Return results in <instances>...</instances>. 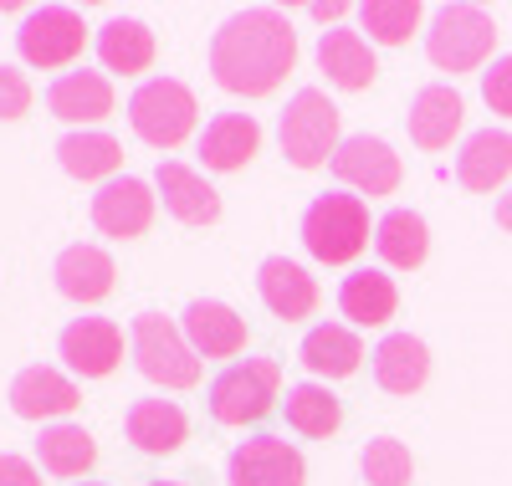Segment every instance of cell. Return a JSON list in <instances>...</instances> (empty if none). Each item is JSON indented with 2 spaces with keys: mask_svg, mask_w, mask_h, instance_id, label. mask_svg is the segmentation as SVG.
I'll return each mask as SVG.
<instances>
[{
  "mask_svg": "<svg viewBox=\"0 0 512 486\" xmlns=\"http://www.w3.org/2000/svg\"><path fill=\"white\" fill-rule=\"evenodd\" d=\"M359 466H364L369 486H410L415 481V456L395 435H374L364 446V456H359Z\"/></svg>",
  "mask_w": 512,
  "mask_h": 486,
  "instance_id": "33",
  "label": "cell"
},
{
  "mask_svg": "<svg viewBox=\"0 0 512 486\" xmlns=\"http://www.w3.org/2000/svg\"><path fill=\"white\" fill-rule=\"evenodd\" d=\"M297 67V31L277 6H246L210 36V77L236 98H272Z\"/></svg>",
  "mask_w": 512,
  "mask_h": 486,
  "instance_id": "1",
  "label": "cell"
},
{
  "mask_svg": "<svg viewBox=\"0 0 512 486\" xmlns=\"http://www.w3.org/2000/svg\"><path fill=\"white\" fill-rule=\"evenodd\" d=\"M282 400V364L277 359H241L210 379V415L216 425H256L267 420Z\"/></svg>",
  "mask_w": 512,
  "mask_h": 486,
  "instance_id": "7",
  "label": "cell"
},
{
  "mask_svg": "<svg viewBox=\"0 0 512 486\" xmlns=\"http://www.w3.org/2000/svg\"><path fill=\"white\" fill-rule=\"evenodd\" d=\"M456 180L472 195H497L512 180V134L507 128H477L456 154Z\"/></svg>",
  "mask_w": 512,
  "mask_h": 486,
  "instance_id": "17",
  "label": "cell"
},
{
  "mask_svg": "<svg viewBox=\"0 0 512 486\" xmlns=\"http://www.w3.org/2000/svg\"><path fill=\"white\" fill-rule=\"evenodd\" d=\"M308 16H313L318 26H338V21L349 16V6H344V0H333V6H308Z\"/></svg>",
  "mask_w": 512,
  "mask_h": 486,
  "instance_id": "37",
  "label": "cell"
},
{
  "mask_svg": "<svg viewBox=\"0 0 512 486\" xmlns=\"http://www.w3.org/2000/svg\"><path fill=\"white\" fill-rule=\"evenodd\" d=\"M154 190H159L164 210L175 215L180 226H216V220H221V195H216V185H210L200 169L180 164V159H159Z\"/></svg>",
  "mask_w": 512,
  "mask_h": 486,
  "instance_id": "13",
  "label": "cell"
},
{
  "mask_svg": "<svg viewBox=\"0 0 512 486\" xmlns=\"http://www.w3.org/2000/svg\"><path fill=\"white\" fill-rule=\"evenodd\" d=\"M82 47H88V21H82L72 6H36L16 31V52L36 72L72 67L82 57Z\"/></svg>",
  "mask_w": 512,
  "mask_h": 486,
  "instance_id": "8",
  "label": "cell"
},
{
  "mask_svg": "<svg viewBox=\"0 0 512 486\" xmlns=\"http://www.w3.org/2000/svg\"><path fill=\"white\" fill-rule=\"evenodd\" d=\"M0 486H41V471H36L26 456L0 451Z\"/></svg>",
  "mask_w": 512,
  "mask_h": 486,
  "instance_id": "36",
  "label": "cell"
},
{
  "mask_svg": "<svg viewBox=\"0 0 512 486\" xmlns=\"http://www.w3.org/2000/svg\"><path fill=\"white\" fill-rule=\"evenodd\" d=\"M461 118H466V103H461L456 87H446V82L420 87V93L410 98V113H405L410 144H415V149H425V154L451 149V139L461 134Z\"/></svg>",
  "mask_w": 512,
  "mask_h": 486,
  "instance_id": "15",
  "label": "cell"
},
{
  "mask_svg": "<svg viewBox=\"0 0 512 486\" xmlns=\"http://www.w3.org/2000/svg\"><path fill=\"white\" fill-rule=\"evenodd\" d=\"M277 139H282V154L292 169H323L333 164L338 154V108L328 93L318 87H297L282 108V123H277Z\"/></svg>",
  "mask_w": 512,
  "mask_h": 486,
  "instance_id": "6",
  "label": "cell"
},
{
  "mask_svg": "<svg viewBox=\"0 0 512 486\" xmlns=\"http://www.w3.org/2000/svg\"><path fill=\"white\" fill-rule=\"evenodd\" d=\"M338 313H344L354 328H384L400 313V287L390 272L379 267H359L338 282Z\"/></svg>",
  "mask_w": 512,
  "mask_h": 486,
  "instance_id": "24",
  "label": "cell"
},
{
  "mask_svg": "<svg viewBox=\"0 0 512 486\" xmlns=\"http://www.w3.org/2000/svg\"><path fill=\"white\" fill-rule=\"evenodd\" d=\"M11 410L21 415V420H57L62 425V415H72L77 405H82V389L62 374V369H52V364H31V369H21L16 379H11Z\"/></svg>",
  "mask_w": 512,
  "mask_h": 486,
  "instance_id": "14",
  "label": "cell"
},
{
  "mask_svg": "<svg viewBox=\"0 0 512 486\" xmlns=\"http://www.w3.org/2000/svg\"><path fill=\"white\" fill-rule=\"evenodd\" d=\"M318 67L328 72V82L338 87V93H369L374 77H379L369 36L349 31V26H333V31L318 36Z\"/></svg>",
  "mask_w": 512,
  "mask_h": 486,
  "instance_id": "16",
  "label": "cell"
},
{
  "mask_svg": "<svg viewBox=\"0 0 512 486\" xmlns=\"http://www.w3.org/2000/svg\"><path fill=\"white\" fill-rule=\"evenodd\" d=\"M185 338L190 348L200 353V359H236V353L246 348V318L236 313V307L216 302V297H195L185 307Z\"/></svg>",
  "mask_w": 512,
  "mask_h": 486,
  "instance_id": "19",
  "label": "cell"
},
{
  "mask_svg": "<svg viewBox=\"0 0 512 486\" xmlns=\"http://www.w3.org/2000/svg\"><path fill=\"white\" fill-rule=\"evenodd\" d=\"M47 108L52 118L62 123H77V128H93L113 113V82L108 72H88V67H77V72H62L52 87H47Z\"/></svg>",
  "mask_w": 512,
  "mask_h": 486,
  "instance_id": "21",
  "label": "cell"
},
{
  "mask_svg": "<svg viewBox=\"0 0 512 486\" xmlns=\"http://www.w3.org/2000/svg\"><path fill=\"white\" fill-rule=\"evenodd\" d=\"M431 379V348L415 333H390L374 348V384L384 394H415Z\"/></svg>",
  "mask_w": 512,
  "mask_h": 486,
  "instance_id": "26",
  "label": "cell"
},
{
  "mask_svg": "<svg viewBox=\"0 0 512 486\" xmlns=\"http://www.w3.org/2000/svg\"><path fill=\"white\" fill-rule=\"evenodd\" d=\"M195 118H200V103L180 77H149V82L134 87V98H128V123H134V134L159 154L180 149L195 134Z\"/></svg>",
  "mask_w": 512,
  "mask_h": 486,
  "instance_id": "3",
  "label": "cell"
},
{
  "mask_svg": "<svg viewBox=\"0 0 512 486\" xmlns=\"http://www.w3.org/2000/svg\"><path fill=\"white\" fill-rule=\"evenodd\" d=\"M57 353L77 379H108L123 364V328L113 318H72L57 333Z\"/></svg>",
  "mask_w": 512,
  "mask_h": 486,
  "instance_id": "12",
  "label": "cell"
},
{
  "mask_svg": "<svg viewBox=\"0 0 512 486\" xmlns=\"http://www.w3.org/2000/svg\"><path fill=\"white\" fill-rule=\"evenodd\" d=\"M482 98L497 118H512V52L497 57L487 72H482Z\"/></svg>",
  "mask_w": 512,
  "mask_h": 486,
  "instance_id": "35",
  "label": "cell"
},
{
  "mask_svg": "<svg viewBox=\"0 0 512 486\" xmlns=\"http://www.w3.org/2000/svg\"><path fill=\"white\" fill-rule=\"evenodd\" d=\"M123 435L139 456H175L190 440V420L175 400H134L123 415Z\"/></svg>",
  "mask_w": 512,
  "mask_h": 486,
  "instance_id": "18",
  "label": "cell"
},
{
  "mask_svg": "<svg viewBox=\"0 0 512 486\" xmlns=\"http://www.w3.org/2000/svg\"><path fill=\"white\" fill-rule=\"evenodd\" d=\"M128 343H134V364L149 384H159V389H195L200 384V353L190 348L185 328L169 323L164 313H139L128 323Z\"/></svg>",
  "mask_w": 512,
  "mask_h": 486,
  "instance_id": "4",
  "label": "cell"
},
{
  "mask_svg": "<svg viewBox=\"0 0 512 486\" xmlns=\"http://www.w3.org/2000/svg\"><path fill=\"white\" fill-rule=\"evenodd\" d=\"M256 292H262L267 313L287 318V323L313 318V307H318V282L308 277V267H297L287 256H267L262 267H256Z\"/></svg>",
  "mask_w": 512,
  "mask_h": 486,
  "instance_id": "23",
  "label": "cell"
},
{
  "mask_svg": "<svg viewBox=\"0 0 512 486\" xmlns=\"http://www.w3.org/2000/svg\"><path fill=\"white\" fill-rule=\"evenodd\" d=\"M36 461H41V471L47 476H62V481H72V476H82V471H93V461H98V440L82 430V425H41V440H36Z\"/></svg>",
  "mask_w": 512,
  "mask_h": 486,
  "instance_id": "30",
  "label": "cell"
},
{
  "mask_svg": "<svg viewBox=\"0 0 512 486\" xmlns=\"http://www.w3.org/2000/svg\"><path fill=\"white\" fill-rule=\"evenodd\" d=\"M282 415H287V430L308 435V440H328L344 425V405H338V394L328 384H292L282 400Z\"/></svg>",
  "mask_w": 512,
  "mask_h": 486,
  "instance_id": "31",
  "label": "cell"
},
{
  "mask_svg": "<svg viewBox=\"0 0 512 486\" xmlns=\"http://www.w3.org/2000/svg\"><path fill=\"white\" fill-rule=\"evenodd\" d=\"M297 359H303V369L313 379H349V374H359L364 343L344 323H318V328H308L303 348H297Z\"/></svg>",
  "mask_w": 512,
  "mask_h": 486,
  "instance_id": "27",
  "label": "cell"
},
{
  "mask_svg": "<svg viewBox=\"0 0 512 486\" xmlns=\"http://www.w3.org/2000/svg\"><path fill=\"white\" fill-rule=\"evenodd\" d=\"M31 113V82L21 67L11 62H0V123H16Z\"/></svg>",
  "mask_w": 512,
  "mask_h": 486,
  "instance_id": "34",
  "label": "cell"
},
{
  "mask_svg": "<svg viewBox=\"0 0 512 486\" xmlns=\"http://www.w3.org/2000/svg\"><path fill=\"white\" fill-rule=\"evenodd\" d=\"M149 486H185V481H149Z\"/></svg>",
  "mask_w": 512,
  "mask_h": 486,
  "instance_id": "39",
  "label": "cell"
},
{
  "mask_svg": "<svg viewBox=\"0 0 512 486\" xmlns=\"http://www.w3.org/2000/svg\"><path fill=\"white\" fill-rule=\"evenodd\" d=\"M492 47H497V21L482 6H441L425 26V57L451 77L482 72Z\"/></svg>",
  "mask_w": 512,
  "mask_h": 486,
  "instance_id": "5",
  "label": "cell"
},
{
  "mask_svg": "<svg viewBox=\"0 0 512 486\" xmlns=\"http://www.w3.org/2000/svg\"><path fill=\"white\" fill-rule=\"evenodd\" d=\"M154 205H159L154 185L134 180V174H118L93 195V226L113 241H139L154 226Z\"/></svg>",
  "mask_w": 512,
  "mask_h": 486,
  "instance_id": "11",
  "label": "cell"
},
{
  "mask_svg": "<svg viewBox=\"0 0 512 486\" xmlns=\"http://www.w3.org/2000/svg\"><path fill=\"white\" fill-rule=\"evenodd\" d=\"M303 246L323 267H349V261H359L369 246V205L359 195H338V190L318 195L303 210Z\"/></svg>",
  "mask_w": 512,
  "mask_h": 486,
  "instance_id": "2",
  "label": "cell"
},
{
  "mask_svg": "<svg viewBox=\"0 0 512 486\" xmlns=\"http://www.w3.org/2000/svg\"><path fill=\"white\" fill-rule=\"evenodd\" d=\"M374 251L384 267L395 272H415L425 267V256H431V226H425V215L410 210V205H395L374 220Z\"/></svg>",
  "mask_w": 512,
  "mask_h": 486,
  "instance_id": "25",
  "label": "cell"
},
{
  "mask_svg": "<svg viewBox=\"0 0 512 486\" xmlns=\"http://www.w3.org/2000/svg\"><path fill=\"white\" fill-rule=\"evenodd\" d=\"M57 164L72 174V180L93 185V180H118L123 169V144L113 134H103V128H77V134H67L57 144Z\"/></svg>",
  "mask_w": 512,
  "mask_h": 486,
  "instance_id": "28",
  "label": "cell"
},
{
  "mask_svg": "<svg viewBox=\"0 0 512 486\" xmlns=\"http://www.w3.org/2000/svg\"><path fill=\"white\" fill-rule=\"evenodd\" d=\"M328 169H333V180H338V185H349L359 200H364V195H369V200L395 195L400 180H405L400 154L384 144V139H374V134H354V139H344Z\"/></svg>",
  "mask_w": 512,
  "mask_h": 486,
  "instance_id": "9",
  "label": "cell"
},
{
  "mask_svg": "<svg viewBox=\"0 0 512 486\" xmlns=\"http://www.w3.org/2000/svg\"><path fill=\"white\" fill-rule=\"evenodd\" d=\"M226 481L231 486H303L308 481V461L282 435H251V440H241V446L231 451Z\"/></svg>",
  "mask_w": 512,
  "mask_h": 486,
  "instance_id": "10",
  "label": "cell"
},
{
  "mask_svg": "<svg viewBox=\"0 0 512 486\" xmlns=\"http://www.w3.org/2000/svg\"><path fill=\"white\" fill-rule=\"evenodd\" d=\"M262 154V123L251 113H216L200 134V164L216 174H236Z\"/></svg>",
  "mask_w": 512,
  "mask_h": 486,
  "instance_id": "20",
  "label": "cell"
},
{
  "mask_svg": "<svg viewBox=\"0 0 512 486\" xmlns=\"http://www.w3.org/2000/svg\"><path fill=\"white\" fill-rule=\"evenodd\" d=\"M154 52H159V41H154V31L139 16H113L98 31V62H103V72L139 77V72L154 67Z\"/></svg>",
  "mask_w": 512,
  "mask_h": 486,
  "instance_id": "29",
  "label": "cell"
},
{
  "mask_svg": "<svg viewBox=\"0 0 512 486\" xmlns=\"http://www.w3.org/2000/svg\"><path fill=\"white\" fill-rule=\"evenodd\" d=\"M82 486H103V481H82Z\"/></svg>",
  "mask_w": 512,
  "mask_h": 486,
  "instance_id": "40",
  "label": "cell"
},
{
  "mask_svg": "<svg viewBox=\"0 0 512 486\" xmlns=\"http://www.w3.org/2000/svg\"><path fill=\"white\" fill-rule=\"evenodd\" d=\"M420 21H425V11L415 0H369V6H359V26L369 31V41H379V47H405L420 31Z\"/></svg>",
  "mask_w": 512,
  "mask_h": 486,
  "instance_id": "32",
  "label": "cell"
},
{
  "mask_svg": "<svg viewBox=\"0 0 512 486\" xmlns=\"http://www.w3.org/2000/svg\"><path fill=\"white\" fill-rule=\"evenodd\" d=\"M497 226H502V231H512V185L497 195Z\"/></svg>",
  "mask_w": 512,
  "mask_h": 486,
  "instance_id": "38",
  "label": "cell"
},
{
  "mask_svg": "<svg viewBox=\"0 0 512 486\" xmlns=\"http://www.w3.org/2000/svg\"><path fill=\"white\" fill-rule=\"evenodd\" d=\"M52 277H57V292H62L67 302H77V307H93V302H103V297L113 292L118 267H113V256H108L103 246H93V241H77V246H67V251L57 256Z\"/></svg>",
  "mask_w": 512,
  "mask_h": 486,
  "instance_id": "22",
  "label": "cell"
}]
</instances>
